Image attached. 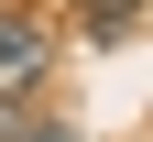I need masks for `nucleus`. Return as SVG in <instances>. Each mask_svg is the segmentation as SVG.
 Here are the masks:
<instances>
[{"mask_svg": "<svg viewBox=\"0 0 153 142\" xmlns=\"http://www.w3.org/2000/svg\"><path fill=\"white\" fill-rule=\"evenodd\" d=\"M44 66H55L44 22H33V11H0V98H22V88H44Z\"/></svg>", "mask_w": 153, "mask_h": 142, "instance_id": "obj_1", "label": "nucleus"}, {"mask_svg": "<svg viewBox=\"0 0 153 142\" xmlns=\"http://www.w3.org/2000/svg\"><path fill=\"white\" fill-rule=\"evenodd\" d=\"M0 142H88V131H66V120H22L11 98H0Z\"/></svg>", "mask_w": 153, "mask_h": 142, "instance_id": "obj_2", "label": "nucleus"}, {"mask_svg": "<svg viewBox=\"0 0 153 142\" xmlns=\"http://www.w3.org/2000/svg\"><path fill=\"white\" fill-rule=\"evenodd\" d=\"M131 11H142V0H88V22H99V33H120Z\"/></svg>", "mask_w": 153, "mask_h": 142, "instance_id": "obj_3", "label": "nucleus"}]
</instances>
